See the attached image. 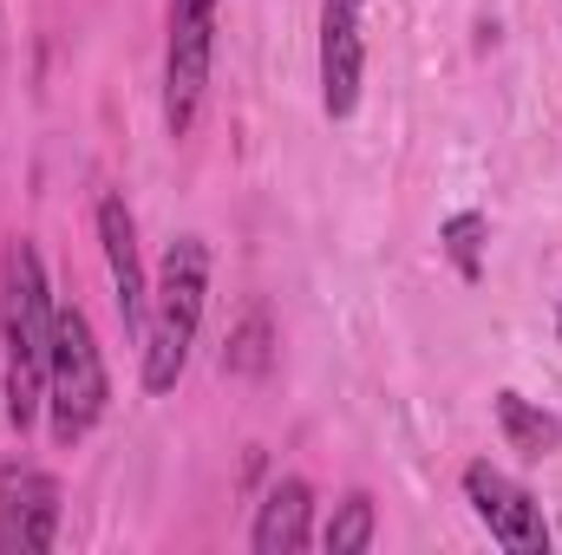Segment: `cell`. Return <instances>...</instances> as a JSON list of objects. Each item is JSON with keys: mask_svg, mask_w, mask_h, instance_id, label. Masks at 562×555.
<instances>
[{"mask_svg": "<svg viewBox=\"0 0 562 555\" xmlns=\"http://www.w3.org/2000/svg\"><path fill=\"white\" fill-rule=\"evenodd\" d=\"M105 406H112V380H105L99 333H92L86 307H59L53 314V360H46V424L72 451L105 418Z\"/></svg>", "mask_w": 562, "mask_h": 555, "instance_id": "3", "label": "cell"}, {"mask_svg": "<svg viewBox=\"0 0 562 555\" xmlns=\"http://www.w3.org/2000/svg\"><path fill=\"white\" fill-rule=\"evenodd\" d=\"M497 431H504V444L517 457H550L562 444V424L543 406H530L524 393H497Z\"/></svg>", "mask_w": 562, "mask_h": 555, "instance_id": "9", "label": "cell"}, {"mask_svg": "<svg viewBox=\"0 0 562 555\" xmlns=\"http://www.w3.org/2000/svg\"><path fill=\"white\" fill-rule=\"evenodd\" d=\"M464 497H471V510H477V523L491 530V543L510 555H543L550 550V523H543V503L517 484V477H504L497 464H471L464 471Z\"/></svg>", "mask_w": 562, "mask_h": 555, "instance_id": "4", "label": "cell"}, {"mask_svg": "<svg viewBox=\"0 0 562 555\" xmlns=\"http://www.w3.org/2000/svg\"><path fill=\"white\" fill-rule=\"evenodd\" d=\"M367 0H321V112L353 118L367 86Z\"/></svg>", "mask_w": 562, "mask_h": 555, "instance_id": "6", "label": "cell"}, {"mask_svg": "<svg viewBox=\"0 0 562 555\" xmlns=\"http://www.w3.org/2000/svg\"><path fill=\"white\" fill-rule=\"evenodd\" d=\"M557 327H562V307H557Z\"/></svg>", "mask_w": 562, "mask_h": 555, "instance_id": "13", "label": "cell"}, {"mask_svg": "<svg viewBox=\"0 0 562 555\" xmlns=\"http://www.w3.org/2000/svg\"><path fill=\"white\" fill-rule=\"evenodd\" d=\"M314 543V490L301 477H276L269 497L256 503V523H249V550L256 555H294Z\"/></svg>", "mask_w": 562, "mask_h": 555, "instance_id": "8", "label": "cell"}, {"mask_svg": "<svg viewBox=\"0 0 562 555\" xmlns=\"http://www.w3.org/2000/svg\"><path fill=\"white\" fill-rule=\"evenodd\" d=\"M269 366H276V327H269V307H249L243 327H236L229 347H223V373H236V380H262Z\"/></svg>", "mask_w": 562, "mask_h": 555, "instance_id": "10", "label": "cell"}, {"mask_svg": "<svg viewBox=\"0 0 562 555\" xmlns=\"http://www.w3.org/2000/svg\"><path fill=\"white\" fill-rule=\"evenodd\" d=\"M59 543V477L40 464H0V555H40Z\"/></svg>", "mask_w": 562, "mask_h": 555, "instance_id": "5", "label": "cell"}, {"mask_svg": "<svg viewBox=\"0 0 562 555\" xmlns=\"http://www.w3.org/2000/svg\"><path fill=\"white\" fill-rule=\"evenodd\" d=\"M99 249H105V269H112V294H119V320H125V333H144L150 281H144L138 223H132L125 196H99Z\"/></svg>", "mask_w": 562, "mask_h": 555, "instance_id": "7", "label": "cell"}, {"mask_svg": "<svg viewBox=\"0 0 562 555\" xmlns=\"http://www.w3.org/2000/svg\"><path fill=\"white\" fill-rule=\"evenodd\" d=\"M53 287L40 249L20 236L7 242V269H0V399L13 431H33L46 412V360H53Z\"/></svg>", "mask_w": 562, "mask_h": 555, "instance_id": "1", "label": "cell"}, {"mask_svg": "<svg viewBox=\"0 0 562 555\" xmlns=\"http://www.w3.org/2000/svg\"><path fill=\"white\" fill-rule=\"evenodd\" d=\"M373 530H380L373 497H367V490H353V497H340V503H334V517H327V530H321V550H327V555H367V550H373Z\"/></svg>", "mask_w": 562, "mask_h": 555, "instance_id": "11", "label": "cell"}, {"mask_svg": "<svg viewBox=\"0 0 562 555\" xmlns=\"http://www.w3.org/2000/svg\"><path fill=\"white\" fill-rule=\"evenodd\" d=\"M203 301H210V249L203 236H177L164 249V269L150 281V307H144V393H170L183 380L203 327Z\"/></svg>", "mask_w": 562, "mask_h": 555, "instance_id": "2", "label": "cell"}, {"mask_svg": "<svg viewBox=\"0 0 562 555\" xmlns=\"http://www.w3.org/2000/svg\"><path fill=\"white\" fill-rule=\"evenodd\" d=\"M484 236H491V223H484L477 209H458V216H445L438 242H445V262L458 269V281H477V275H484Z\"/></svg>", "mask_w": 562, "mask_h": 555, "instance_id": "12", "label": "cell"}]
</instances>
